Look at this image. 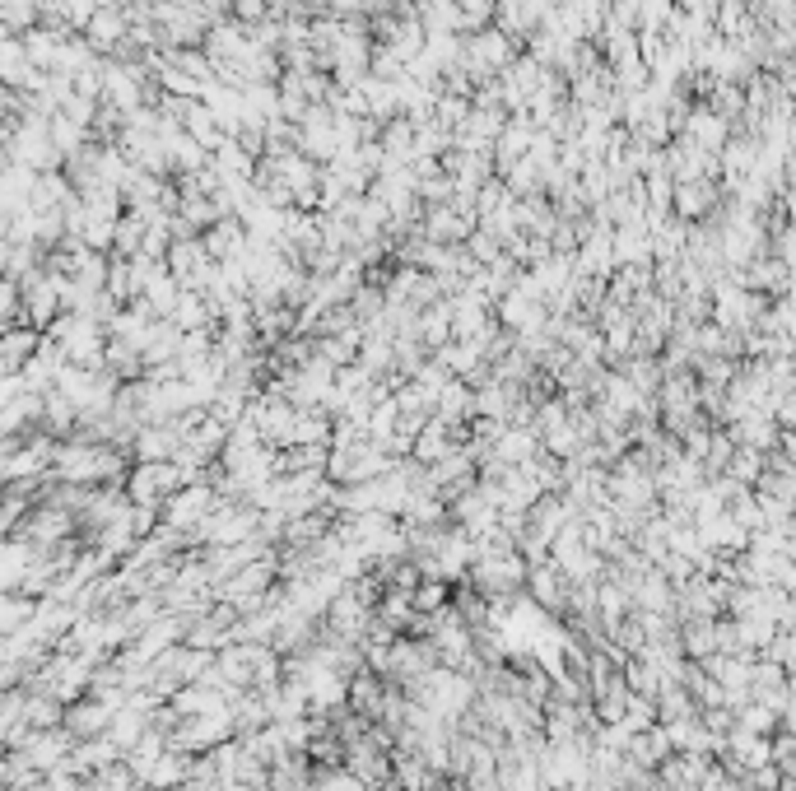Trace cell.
<instances>
[{
    "mask_svg": "<svg viewBox=\"0 0 796 791\" xmlns=\"http://www.w3.org/2000/svg\"><path fill=\"white\" fill-rule=\"evenodd\" d=\"M675 201H680V215H703V205L713 201V187H703L699 177H689L685 187H680V196H675Z\"/></svg>",
    "mask_w": 796,
    "mask_h": 791,
    "instance_id": "3957f363",
    "label": "cell"
},
{
    "mask_svg": "<svg viewBox=\"0 0 796 791\" xmlns=\"http://www.w3.org/2000/svg\"><path fill=\"white\" fill-rule=\"evenodd\" d=\"M112 717H117L112 703H80V708H70L66 722H70L75 736H103V731L112 726Z\"/></svg>",
    "mask_w": 796,
    "mask_h": 791,
    "instance_id": "6da1fadb",
    "label": "cell"
},
{
    "mask_svg": "<svg viewBox=\"0 0 796 791\" xmlns=\"http://www.w3.org/2000/svg\"><path fill=\"white\" fill-rule=\"evenodd\" d=\"M84 24H89V42H98V47H112V42L126 33V24H122V14H117V10H98V14H89Z\"/></svg>",
    "mask_w": 796,
    "mask_h": 791,
    "instance_id": "7a4b0ae2",
    "label": "cell"
},
{
    "mask_svg": "<svg viewBox=\"0 0 796 791\" xmlns=\"http://www.w3.org/2000/svg\"><path fill=\"white\" fill-rule=\"evenodd\" d=\"M238 14H243V19H261L266 5H261V0H238Z\"/></svg>",
    "mask_w": 796,
    "mask_h": 791,
    "instance_id": "5b68a950",
    "label": "cell"
},
{
    "mask_svg": "<svg viewBox=\"0 0 796 791\" xmlns=\"http://www.w3.org/2000/svg\"><path fill=\"white\" fill-rule=\"evenodd\" d=\"M28 615H33V605H28V601H10V596H0V633L19 629Z\"/></svg>",
    "mask_w": 796,
    "mask_h": 791,
    "instance_id": "277c9868",
    "label": "cell"
}]
</instances>
